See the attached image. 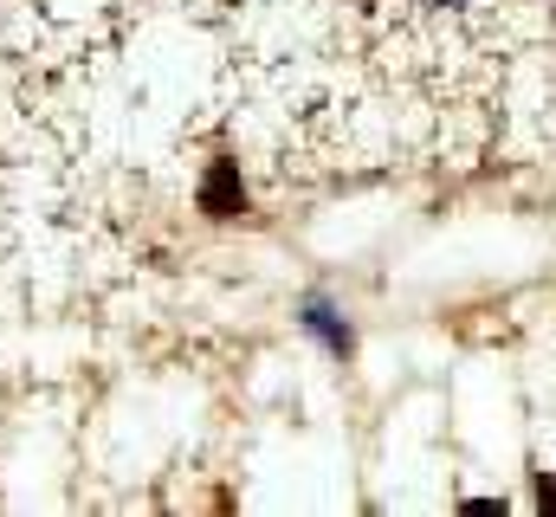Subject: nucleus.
<instances>
[{"mask_svg": "<svg viewBox=\"0 0 556 517\" xmlns=\"http://www.w3.org/2000/svg\"><path fill=\"white\" fill-rule=\"evenodd\" d=\"M201 214H214V220L247 214V188H240V168H233V162H220V168L201 181Z\"/></svg>", "mask_w": 556, "mask_h": 517, "instance_id": "f257e3e1", "label": "nucleus"}, {"mask_svg": "<svg viewBox=\"0 0 556 517\" xmlns=\"http://www.w3.org/2000/svg\"><path fill=\"white\" fill-rule=\"evenodd\" d=\"M304 330H317V337H324V343H330V350H337V356H343V350H350V324H343V317H337V311H330V304H317V298H311V304H304Z\"/></svg>", "mask_w": 556, "mask_h": 517, "instance_id": "f03ea898", "label": "nucleus"}, {"mask_svg": "<svg viewBox=\"0 0 556 517\" xmlns=\"http://www.w3.org/2000/svg\"><path fill=\"white\" fill-rule=\"evenodd\" d=\"M427 7H466V0H427Z\"/></svg>", "mask_w": 556, "mask_h": 517, "instance_id": "7ed1b4c3", "label": "nucleus"}]
</instances>
